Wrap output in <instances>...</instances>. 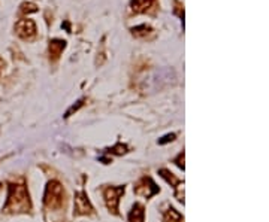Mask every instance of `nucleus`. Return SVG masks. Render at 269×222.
Instances as JSON below:
<instances>
[{"mask_svg":"<svg viewBox=\"0 0 269 222\" xmlns=\"http://www.w3.org/2000/svg\"><path fill=\"white\" fill-rule=\"evenodd\" d=\"M174 163H175V164L178 166L181 170H184V152H179L178 156H177V158L174 160Z\"/></svg>","mask_w":269,"mask_h":222,"instance_id":"nucleus-15","label":"nucleus"},{"mask_svg":"<svg viewBox=\"0 0 269 222\" xmlns=\"http://www.w3.org/2000/svg\"><path fill=\"white\" fill-rule=\"evenodd\" d=\"M163 219H165V222H184V216L175 207L168 206V209L163 212Z\"/></svg>","mask_w":269,"mask_h":222,"instance_id":"nucleus-9","label":"nucleus"},{"mask_svg":"<svg viewBox=\"0 0 269 222\" xmlns=\"http://www.w3.org/2000/svg\"><path fill=\"white\" fill-rule=\"evenodd\" d=\"M30 209H32V201H30L27 186L24 183H11L3 210L6 213H25Z\"/></svg>","mask_w":269,"mask_h":222,"instance_id":"nucleus-1","label":"nucleus"},{"mask_svg":"<svg viewBox=\"0 0 269 222\" xmlns=\"http://www.w3.org/2000/svg\"><path fill=\"white\" fill-rule=\"evenodd\" d=\"M94 213V207L90 201L89 196L84 191H79L75 194L73 200V215L75 216H89Z\"/></svg>","mask_w":269,"mask_h":222,"instance_id":"nucleus-5","label":"nucleus"},{"mask_svg":"<svg viewBox=\"0 0 269 222\" xmlns=\"http://www.w3.org/2000/svg\"><path fill=\"white\" fill-rule=\"evenodd\" d=\"M175 188V193H174V196H175V199L179 201V203H182L184 204V185L179 182L177 186H174Z\"/></svg>","mask_w":269,"mask_h":222,"instance_id":"nucleus-13","label":"nucleus"},{"mask_svg":"<svg viewBox=\"0 0 269 222\" xmlns=\"http://www.w3.org/2000/svg\"><path fill=\"white\" fill-rule=\"evenodd\" d=\"M110 152H111V154H115V155H123V154L127 152V146L120 142V143H117L115 146H112L111 149H110Z\"/></svg>","mask_w":269,"mask_h":222,"instance_id":"nucleus-12","label":"nucleus"},{"mask_svg":"<svg viewBox=\"0 0 269 222\" xmlns=\"http://www.w3.org/2000/svg\"><path fill=\"white\" fill-rule=\"evenodd\" d=\"M175 134H166L165 137H162L160 140H158V145H166V143H169V142H172V140H175Z\"/></svg>","mask_w":269,"mask_h":222,"instance_id":"nucleus-14","label":"nucleus"},{"mask_svg":"<svg viewBox=\"0 0 269 222\" xmlns=\"http://www.w3.org/2000/svg\"><path fill=\"white\" fill-rule=\"evenodd\" d=\"M66 48V42L65 41H60V39H54L49 42V58L52 61L59 60V57L62 55L63 49Z\"/></svg>","mask_w":269,"mask_h":222,"instance_id":"nucleus-7","label":"nucleus"},{"mask_svg":"<svg viewBox=\"0 0 269 222\" xmlns=\"http://www.w3.org/2000/svg\"><path fill=\"white\" fill-rule=\"evenodd\" d=\"M66 193L59 180H49L46 183L44 194V204L51 210H59L65 206Z\"/></svg>","mask_w":269,"mask_h":222,"instance_id":"nucleus-2","label":"nucleus"},{"mask_svg":"<svg viewBox=\"0 0 269 222\" xmlns=\"http://www.w3.org/2000/svg\"><path fill=\"white\" fill-rule=\"evenodd\" d=\"M133 191L136 196H141V197H145V199H151V197H154L156 194L160 193V188L157 186L154 180L150 176H144V178L138 180V183L134 185Z\"/></svg>","mask_w":269,"mask_h":222,"instance_id":"nucleus-4","label":"nucleus"},{"mask_svg":"<svg viewBox=\"0 0 269 222\" xmlns=\"http://www.w3.org/2000/svg\"><path fill=\"white\" fill-rule=\"evenodd\" d=\"M158 173H160V176L165 179V180H166L168 183H171V186H177V185L179 183L178 179L175 178V176H174V175H172V173H171L169 170H166V169H162V170H160Z\"/></svg>","mask_w":269,"mask_h":222,"instance_id":"nucleus-10","label":"nucleus"},{"mask_svg":"<svg viewBox=\"0 0 269 222\" xmlns=\"http://www.w3.org/2000/svg\"><path fill=\"white\" fill-rule=\"evenodd\" d=\"M123 194H124V186H105L103 188V199L106 203V207L114 215L118 213L120 197Z\"/></svg>","mask_w":269,"mask_h":222,"instance_id":"nucleus-3","label":"nucleus"},{"mask_svg":"<svg viewBox=\"0 0 269 222\" xmlns=\"http://www.w3.org/2000/svg\"><path fill=\"white\" fill-rule=\"evenodd\" d=\"M151 3H153V0H133L132 6H133L134 11L141 12V11H145L147 8H150Z\"/></svg>","mask_w":269,"mask_h":222,"instance_id":"nucleus-11","label":"nucleus"},{"mask_svg":"<svg viewBox=\"0 0 269 222\" xmlns=\"http://www.w3.org/2000/svg\"><path fill=\"white\" fill-rule=\"evenodd\" d=\"M129 222H145V209L141 203H134L129 212Z\"/></svg>","mask_w":269,"mask_h":222,"instance_id":"nucleus-8","label":"nucleus"},{"mask_svg":"<svg viewBox=\"0 0 269 222\" xmlns=\"http://www.w3.org/2000/svg\"><path fill=\"white\" fill-rule=\"evenodd\" d=\"M0 69H2V61H0Z\"/></svg>","mask_w":269,"mask_h":222,"instance_id":"nucleus-16","label":"nucleus"},{"mask_svg":"<svg viewBox=\"0 0 269 222\" xmlns=\"http://www.w3.org/2000/svg\"><path fill=\"white\" fill-rule=\"evenodd\" d=\"M0 189H2V183H0Z\"/></svg>","mask_w":269,"mask_h":222,"instance_id":"nucleus-17","label":"nucleus"},{"mask_svg":"<svg viewBox=\"0 0 269 222\" xmlns=\"http://www.w3.org/2000/svg\"><path fill=\"white\" fill-rule=\"evenodd\" d=\"M15 33L21 39H32L36 35V24L33 20L24 18L15 24Z\"/></svg>","mask_w":269,"mask_h":222,"instance_id":"nucleus-6","label":"nucleus"}]
</instances>
